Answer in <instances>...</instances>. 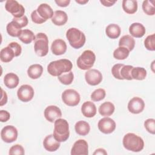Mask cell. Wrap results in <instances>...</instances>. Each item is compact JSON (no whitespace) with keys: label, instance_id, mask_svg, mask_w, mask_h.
<instances>
[{"label":"cell","instance_id":"cell-1","mask_svg":"<svg viewBox=\"0 0 155 155\" xmlns=\"http://www.w3.org/2000/svg\"><path fill=\"white\" fill-rule=\"evenodd\" d=\"M72 62L67 59H61L52 61L47 66L48 73L53 76H59L63 73L71 71Z\"/></svg>","mask_w":155,"mask_h":155},{"label":"cell","instance_id":"cell-2","mask_svg":"<svg viewBox=\"0 0 155 155\" xmlns=\"http://www.w3.org/2000/svg\"><path fill=\"white\" fill-rule=\"evenodd\" d=\"M123 145L125 149L133 152H139L144 147L143 140L134 133L126 134L123 138Z\"/></svg>","mask_w":155,"mask_h":155},{"label":"cell","instance_id":"cell-3","mask_svg":"<svg viewBox=\"0 0 155 155\" xmlns=\"http://www.w3.org/2000/svg\"><path fill=\"white\" fill-rule=\"evenodd\" d=\"M53 136L59 142H65L69 137V125L68 122L64 119L59 118L54 121Z\"/></svg>","mask_w":155,"mask_h":155},{"label":"cell","instance_id":"cell-4","mask_svg":"<svg viewBox=\"0 0 155 155\" xmlns=\"http://www.w3.org/2000/svg\"><path fill=\"white\" fill-rule=\"evenodd\" d=\"M66 38L70 45L75 49H79L84 46L86 38L85 34L76 28H70L66 33Z\"/></svg>","mask_w":155,"mask_h":155},{"label":"cell","instance_id":"cell-5","mask_svg":"<svg viewBox=\"0 0 155 155\" xmlns=\"http://www.w3.org/2000/svg\"><path fill=\"white\" fill-rule=\"evenodd\" d=\"M34 50L35 53L40 56H46L48 53V39L44 33H38L35 37Z\"/></svg>","mask_w":155,"mask_h":155},{"label":"cell","instance_id":"cell-6","mask_svg":"<svg viewBox=\"0 0 155 155\" xmlns=\"http://www.w3.org/2000/svg\"><path fill=\"white\" fill-rule=\"evenodd\" d=\"M96 56L93 51L90 50H85L78 58L76 64L79 68L82 70L90 69L94 65Z\"/></svg>","mask_w":155,"mask_h":155},{"label":"cell","instance_id":"cell-7","mask_svg":"<svg viewBox=\"0 0 155 155\" xmlns=\"http://www.w3.org/2000/svg\"><path fill=\"white\" fill-rule=\"evenodd\" d=\"M79 93L73 89H67L62 93V100L65 104L70 107H74L80 102Z\"/></svg>","mask_w":155,"mask_h":155},{"label":"cell","instance_id":"cell-8","mask_svg":"<svg viewBox=\"0 0 155 155\" xmlns=\"http://www.w3.org/2000/svg\"><path fill=\"white\" fill-rule=\"evenodd\" d=\"M5 8L8 12L10 13L14 18H21L24 16V7L15 0L7 1L5 4Z\"/></svg>","mask_w":155,"mask_h":155},{"label":"cell","instance_id":"cell-9","mask_svg":"<svg viewBox=\"0 0 155 155\" xmlns=\"http://www.w3.org/2000/svg\"><path fill=\"white\" fill-rule=\"evenodd\" d=\"M1 137L6 143H12L18 137V130L13 125L5 126L1 131Z\"/></svg>","mask_w":155,"mask_h":155},{"label":"cell","instance_id":"cell-10","mask_svg":"<svg viewBox=\"0 0 155 155\" xmlns=\"http://www.w3.org/2000/svg\"><path fill=\"white\" fill-rule=\"evenodd\" d=\"M34 90L33 87L27 84L21 85L17 91L18 99L24 102H27L31 101L34 96Z\"/></svg>","mask_w":155,"mask_h":155},{"label":"cell","instance_id":"cell-11","mask_svg":"<svg viewBox=\"0 0 155 155\" xmlns=\"http://www.w3.org/2000/svg\"><path fill=\"white\" fill-rule=\"evenodd\" d=\"M99 130L104 134H110L116 128V123L111 118L105 117L99 120L97 124Z\"/></svg>","mask_w":155,"mask_h":155},{"label":"cell","instance_id":"cell-12","mask_svg":"<svg viewBox=\"0 0 155 155\" xmlns=\"http://www.w3.org/2000/svg\"><path fill=\"white\" fill-rule=\"evenodd\" d=\"M85 79L87 84L92 86H95L102 82V75L99 70L96 69H91L85 72Z\"/></svg>","mask_w":155,"mask_h":155},{"label":"cell","instance_id":"cell-13","mask_svg":"<svg viewBox=\"0 0 155 155\" xmlns=\"http://www.w3.org/2000/svg\"><path fill=\"white\" fill-rule=\"evenodd\" d=\"M71 155H88V145L84 139H79L76 141L71 150Z\"/></svg>","mask_w":155,"mask_h":155},{"label":"cell","instance_id":"cell-14","mask_svg":"<svg viewBox=\"0 0 155 155\" xmlns=\"http://www.w3.org/2000/svg\"><path fill=\"white\" fill-rule=\"evenodd\" d=\"M145 108V102L142 99L139 97H133L128 104V110L133 114L141 113Z\"/></svg>","mask_w":155,"mask_h":155},{"label":"cell","instance_id":"cell-15","mask_svg":"<svg viewBox=\"0 0 155 155\" xmlns=\"http://www.w3.org/2000/svg\"><path fill=\"white\" fill-rule=\"evenodd\" d=\"M44 116L50 122H54L56 120L62 117V112L58 107L50 105L45 109Z\"/></svg>","mask_w":155,"mask_h":155},{"label":"cell","instance_id":"cell-16","mask_svg":"<svg viewBox=\"0 0 155 155\" xmlns=\"http://www.w3.org/2000/svg\"><path fill=\"white\" fill-rule=\"evenodd\" d=\"M43 145L44 148L50 152L56 151L60 147V142L55 139L53 134H49L47 136L43 141Z\"/></svg>","mask_w":155,"mask_h":155},{"label":"cell","instance_id":"cell-17","mask_svg":"<svg viewBox=\"0 0 155 155\" xmlns=\"http://www.w3.org/2000/svg\"><path fill=\"white\" fill-rule=\"evenodd\" d=\"M67 44L61 39H57L53 41L51 45V50L53 54L59 56L64 54L67 51Z\"/></svg>","mask_w":155,"mask_h":155},{"label":"cell","instance_id":"cell-18","mask_svg":"<svg viewBox=\"0 0 155 155\" xmlns=\"http://www.w3.org/2000/svg\"><path fill=\"white\" fill-rule=\"evenodd\" d=\"M96 107L93 102L86 101L81 106V112L86 117H93L96 115Z\"/></svg>","mask_w":155,"mask_h":155},{"label":"cell","instance_id":"cell-19","mask_svg":"<svg viewBox=\"0 0 155 155\" xmlns=\"http://www.w3.org/2000/svg\"><path fill=\"white\" fill-rule=\"evenodd\" d=\"M129 32L134 38H140L144 36L146 32L145 27L140 23L134 22L131 24L129 27Z\"/></svg>","mask_w":155,"mask_h":155},{"label":"cell","instance_id":"cell-20","mask_svg":"<svg viewBox=\"0 0 155 155\" xmlns=\"http://www.w3.org/2000/svg\"><path fill=\"white\" fill-rule=\"evenodd\" d=\"M36 11L38 15L42 18H43L46 21L50 18L51 19L54 14L51 7L49 5L45 3H42L40 4L37 8Z\"/></svg>","mask_w":155,"mask_h":155},{"label":"cell","instance_id":"cell-21","mask_svg":"<svg viewBox=\"0 0 155 155\" xmlns=\"http://www.w3.org/2000/svg\"><path fill=\"white\" fill-rule=\"evenodd\" d=\"M68 20L67 13L62 10H56L54 12L51 18V22L56 25L61 26L64 25Z\"/></svg>","mask_w":155,"mask_h":155},{"label":"cell","instance_id":"cell-22","mask_svg":"<svg viewBox=\"0 0 155 155\" xmlns=\"http://www.w3.org/2000/svg\"><path fill=\"white\" fill-rule=\"evenodd\" d=\"M19 79L18 76L13 73H7L4 78V82L5 85L10 89L16 88L19 84Z\"/></svg>","mask_w":155,"mask_h":155},{"label":"cell","instance_id":"cell-23","mask_svg":"<svg viewBox=\"0 0 155 155\" xmlns=\"http://www.w3.org/2000/svg\"><path fill=\"white\" fill-rule=\"evenodd\" d=\"M43 72V67L40 64H33L27 70V74L32 79H36L40 78Z\"/></svg>","mask_w":155,"mask_h":155},{"label":"cell","instance_id":"cell-24","mask_svg":"<svg viewBox=\"0 0 155 155\" xmlns=\"http://www.w3.org/2000/svg\"><path fill=\"white\" fill-rule=\"evenodd\" d=\"M115 107L111 102H105L102 103L99 108V113L102 116H110L114 113Z\"/></svg>","mask_w":155,"mask_h":155},{"label":"cell","instance_id":"cell-25","mask_svg":"<svg viewBox=\"0 0 155 155\" xmlns=\"http://www.w3.org/2000/svg\"><path fill=\"white\" fill-rule=\"evenodd\" d=\"M74 129L78 134L80 136H86L90 131V127L87 122L84 120H79L76 123Z\"/></svg>","mask_w":155,"mask_h":155},{"label":"cell","instance_id":"cell-26","mask_svg":"<svg viewBox=\"0 0 155 155\" xmlns=\"http://www.w3.org/2000/svg\"><path fill=\"white\" fill-rule=\"evenodd\" d=\"M135 46L134 39L130 35H124L119 39V47H124L130 51H132Z\"/></svg>","mask_w":155,"mask_h":155},{"label":"cell","instance_id":"cell-27","mask_svg":"<svg viewBox=\"0 0 155 155\" xmlns=\"http://www.w3.org/2000/svg\"><path fill=\"white\" fill-rule=\"evenodd\" d=\"M121 30L120 27L116 24H109L105 28L107 36L111 39H116L120 35Z\"/></svg>","mask_w":155,"mask_h":155},{"label":"cell","instance_id":"cell-28","mask_svg":"<svg viewBox=\"0 0 155 155\" xmlns=\"http://www.w3.org/2000/svg\"><path fill=\"white\" fill-rule=\"evenodd\" d=\"M122 8L128 14H134L137 10V2L135 0H124Z\"/></svg>","mask_w":155,"mask_h":155},{"label":"cell","instance_id":"cell-29","mask_svg":"<svg viewBox=\"0 0 155 155\" xmlns=\"http://www.w3.org/2000/svg\"><path fill=\"white\" fill-rule=\"evenodd\" d=\"M6 29L7 33L12 37H19L22 31L20 26L13 21L7 25Z\"/></svg>","mask_w":155,"mask_h":155},{"label":"cell","instance_id":"cell-30","mask_svg":"<svg viewBox=\"0 0 155 155\" xmlns=\"http://www.w3.org/2000/svg\"><path fill=\"white\" fill-rule=\"evenodd\" d=\"M15 57L13 50L8 46L3 48L0 51V59L3 62H9Z\"/></svg>","mask_w":155,"mask_h":155},{"label":"cell","instance_id":"cell-31","mask_svg":"<svg viewBox=\"0 0 155 155\" xmlns=\"http://www.w3.org/2000/svg\"><path fill=\"white\" fill-rule=\"evenodd\" d=\"M36 36L33 32L28 29H24L22 30L20 36L18 37L19 39L25 44H30L33 41H35Z\"/></svg>","mask_w":155,"mask_h":155},{"label":"cell","instance_id":"cell-32","mask_svg":"<svg viewBox=\"0 0 155 155\" xmlns=\"http://www.w3.org/2000/svg\"><path fill=\"white\" fill-rule=\"evenodd\" d=\"M131 78L133 79L142 81L147 76V71L143 67H133L131 70Z\"/></svg>","mask_w":155,"mask_h":155},{"label":"cell","instance_id":"cell-33","mask_svg":"<svg viewBox=\"0 0 155 155\" xmlns=\"http://www.w3.org/2000/svg\"><path fill=\"white\" fill-rule=\"evenodd\" d=\"M130 51L124 47H119L114 50L113 52V56L115 59L118 60L125 59L129 55Z\"/></svg>","mask_w":155,"mask_h":155},{"label":"cell","instance_id":"cell-34","mask_svg":"<svg viewBox=\"0 0 155 155\" xmlns=\"http://www.w3.org/2000/svg\"><path fill=\"white\" fill-rule=\"evenodd\" d=\"M142 7L143 12L147 15L153 16L155 14L154 1H143L142 5Z\"/></svg>","mask_w":155,"mask_h":155},{"label":"cell","instance_id":"cell-35","mask_svg":"<svg viewBox=\"0 0 155 155\" xmlns=\"http://www.w3.org/2000/svg\"><path fill=\"white\" fill-rule=\"evenodd\" d=\"M134 67H133L132 65H124L121 68H120V77L122 78V80L124 79H126V80H132V78H131V70Z\"/></svg>","mask_w":155,"mask_h":155},{"label":"cell","instance_id":"cell-36","mask_svg":"<svg viewBox=\"0 0 155 155\" xmlns=\"http://www.w3.org/2000/svg\"><path fill=\"white\" fill-rule=\"evenodd\" d=\"M58 78L61 84L67 85L72 83L74 79V75L72 71H70L62 74L58 76Z\"/></svg>","mask_w":155,"mask_h":155},{"label":"cell","instance_id":"cell-37","mask_svg":"<svg viewBox=\"0 0 155 155\" xmlns=\"http://www.w3.org/2000/svg\"><path fill=\"white\" fill-rule=\"evenodd\" d=\"M106 95V93L104 89L98 88L92 92L91 94V99L93 101L98 102L103 100Z\"/></svg>","mask_w":155,"mask_h":155},{"label":"cell","instance_id":"cell-38","mask_svg":"<svg viewBox=\"0 0 155 155\" xmlns=\"http://www.w3.org/2000/svg\"><path fill=\"white\" fill-rule=\"evenodd\" d=\"M155 35L152 34L148 35L144 41V45L145 48L150 51H154L155 50Z\"/></svg>","mask_w":155,"mask_h":155},{"label":"cell","instance_id":"cell-39","mask_svg":"<svg viewBox=\"0 0 155 155\" xmlns=\"http://www.w3.org/2000/svg\"><path fill=\"white\" fill-rule=\"evenodd\" d=\"M144 127L147 131L152 134L155 133V120L154 119H148L144 122Z\"/></svg>","mask_w":155,"mask_h":155},{"label":"cell","instance_id":"cell-40","mask_svg":"<svg viewBox=\"0 0 155 155\" xmlns=\"http://www.w3.org/2000/svg\"><path fill=\"white\" fill-rule=\"evenodd\" d=\"M8 153L10 155H24L25 151L24 148L21 145L16 144L10 148Z\"/></svg>","mask_w":155,"mask_h":155},{"label":"cell","instance_id":"cell-41","mask_svg":"<svg viewBox=\"0 0 155 155\" xmlns=\"http://www.w3.org/2000/svg\"><path fill=\"white\" fill-rule=\"evenodd\" d=\"M124 64H116L115 65H114L111 68V73L113 74V76L117 79L119 80H122L120 75V68L121 67L124 65Z\"/></svg>","mask_w":155,"mask_h":155},{"label":"cell","instance_id":"cell-42","mask_svg":"<svg viewBox=\"0 0 155 155\" xmlns=\"http://www.w3.org/2000/svg\"><path fill=\"white\" fill-rule=\"evenodd\" d=\"M8 46L9 47H10L13 50V51L15 53V57L19 56L21 54V51H22V48L19 44H18V42H10V44H8Z\"/></svg>","mask_w":155,"mask_h":155},{"label":"cell","instance_id":"cell-43","mask_svg":"<svg viewBox=\"0 0 155 155\" xmlns=\"http://www.w3.org/2000/svg\"><path fill=\"white\" fill-rule=\"evenodd\" d=\"M13 21H15V22H16L21 28L24 27L25 26L27 25L28 21V18L26 16H23L21 18H13Z\"/></svg>","mask_w":155,"mask_h":155},{"label":"cell","instance_id":"cell-44","mask_svg":"<svg viewBox=\"0 0 155 155\" xmlns=\"http://www.w3.org/2000/svg\"><path fill=\"white\" fill-rule=\"evenodd\" d=\"M31 18L32 21L34 23L38 24H42L44 22H45L46 21V20L44 19L43 18H42L38 13L36 10H34L31 14Z\"/></svg>","mask_w":155,"mask_h":155},{"label":"cell","instance_id":"cell-45","mask_svg":"<svg viewBox=\"0 0 155 155\" xmlns=\"http://www.w3.org/2000/svg\"><path fill=\"white\" fill-rule=\"evenodd\" d=\"M10 117V114L6 110H1L0 111V120L1 122H5Z\"/></svg>","mask_w":155,"mask_h":155},{"label":"cell","instance_id":"cell-46","mask_svg":"<svg viewBox=\"0 0 155 155\" xmlns=\"http://www.w3.org/2000/svg\"><path fill=\"white\" fill-rule=\"evenodd\" d=\"M7 102V93L1 88V98L0 101V105L2 106L5 105Z\"/></svg>","mask_w":155,"mask_h":155},{"label":"cell","instance_id":"cell-47","mask_svg":"<svg viewBox=\"0 0 155 155\" xmlns=\"http://www.w3.org/2000/svg\"><path fill=\"white\" fill-rule=\"evenodd\" d=\"M54 2L58 6L61 7H65L68 6L70 2V0H55Z\"/></svg>","mask_w":155,"mask_h":155},{"label":"cell","instance_id":"cell-48","mask_svg":"<svg viewBox=\"0 0 155 155\" xmlns=\"http://www.w3.org/2000/svg\"><path fill=\"white\" fill-rule=\"evenodd\" d=\"M100 2L105 7H111L116 2V1H110V0H101Z\"/></svg>","mask_w":155,"mask_h":155},{"label":"cell","instance_id":"cell-49","mask_svg":"<svg viewBox=\"0 0 155 155\" xmlns=\"http://www.w3.org/2000/svg\"><path fill=\"white\" fill-rule=\"evenodd\" d=\"M93 154H101V155H106L107 154V151L104 148H98L95 150V151L93 153Z\"/></svg>","mask_w":155,"mask_h":155},{"label":"cell","instance_id":"cell-50","mask_svg":"<svg viewBox=\"0 0 155 155\" xmlns=\"http://www.w3.org/2000/svg\"><path fill=\"white\" fill-rule=\"evenodd\" d=\"M76 2L80 4H86L87 2H88V0H85V1H82V0H76L75 1Z\"/></svg>","mask_w":155,"mask_h":155}]
</instances>
